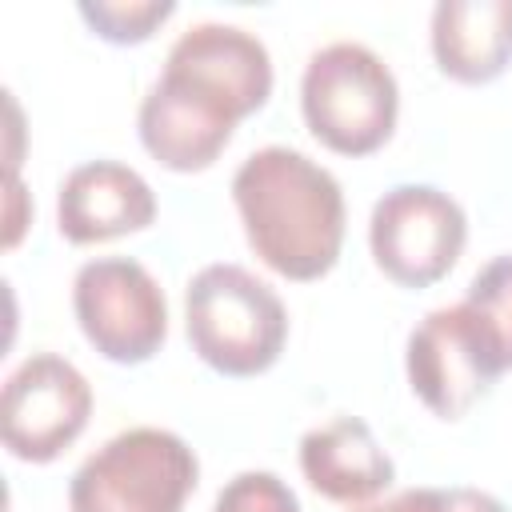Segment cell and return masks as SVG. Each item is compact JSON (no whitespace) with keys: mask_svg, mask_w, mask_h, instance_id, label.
I'll return each instance as SVG.
<instances>
[{"mask_svg":"<svg viewBox=\"0 0 512 512\" xmlns=\"http://www.w3.org/2000/svg\"><path fill=\"white\" fill-rule=\"evenodd\" d=\"M268 96V48L236 24H196L168 48L160 80L140 100V144L168 172H204Z\"/></svg>","mask_w":512,"mask_h":512,"instance_id":"1","label":"cell"},{"mask_svg":"<svg viewBox=\"0 0 512 512\" xmlns=\"http://www.w3.org/2000/svg\"><path fill=\"white\" fill-rule=\"evenodd\" d=\"M232 200L252 252L284 280L308 284L336 268L344 248V192L312 156L268 144L232 176Z\"/></svg>","mask_w":512,"mask_h":512,"instance_id":"2","label":"cell"},{"mask_svg":"<svg viewBox=\"0 0 512 512\" xmlns=\"http://www.w3.org/2000/svg\"><path fill=\"white\" fill-rule=\"evenodd\" d=\"M184 328L192 352L220 376L268 372L288 340L284 300L240 264H208L188 280Z\"/></svg>","mask_w":512,"mask_h":512,"instance_id":"3","label":"cell"},{"mask_svg":"<svg viewBox=\"0 0 512 512\" xmlns=\"http://www.w3.org/2000/svg\"><path fill=\"white\" fill-rule=\"evenodd\" d=\"M308 132L340 156H368L388 144L400 112L392 68L364 44L336 40L308 56L300 76Z\"/></svg>","mask_w":512,"mask_h":512,"instance_id":"4","label":"cell"},{"mask_svg":"<svg viewBox=\"0 0 512 512\" xmlns=\"http://www.w3.org/2000/svg\"><path fill=\"white\" fill-rule=\"evenodd\" d=\"M196 452L168 428H128L100 444L68 484L72 512H184Z\"/></svg>","mask_w":512,"mask_h":512,"instance_id":"5","label":"cell"},{"mask_svg":"<svg viewBox=\"0 0 512 512\" xmlns=\"http://www.w3.org/2000/svg\"><path fill=\"white\" fill-rule=\"evenodd\" d=\"M72 312L84 340L112 364H144L168 336V304L156 276L128 256L88 260L72 280Z\"/></svg>","mask_w":512,"mask_h":512,"instance_id":"6","label":"cell"},{"mask_svg":"<svg viewBox=\"0 0 512 512\" xmlns=\"http://www.w3.org/2000/svg\"><path fill=\"white\" fill-rule=\"evenodd\" d=\"M464 240V208L432 184L388 188L368 220L372 260L400 288H428L444 280L464 252Z\"/></svg>","mask_w":512,"mask_h":512,"instance_id":"7","label":"cell"},{"mask_svg":"<svg viewBox=\"0 0 512 512\" xmlns=\"http://www.w3.org/2000/svg\"><path fill=\"white\" fill-rule=\"evenodd\" d=\"M92 416V388L76 364L56 352L28 356L0 396V436L4 448L24 464L56 460Z\"/></svg>","mask_w":512,"mask_h":512,"instance_id":"8","label":"cell"},{"mask_svg":"<svg viewBox=\"0 0 512 512\" xmlns=\"http://www.w3.org/2000/svg\"><path fill=\"white\" fill-rule=\"evenodd\" d=\"M408 384L440 420H460L496 380L464 304L432 308L408 336Z\"/></svg>","mask_w":512,"mask_h":512,"instance_id":"9","label":"cell"},{"mask_svg":"<svg viewBox=\"0 0 512 512\" xmlns=\"http://www.w3.org/2000/svg\"><path fill=\"white\" fill-rule=\"evenodd\" d=\"M156 220L152 184L120 160H88L72 168L56 196V224L68 244H104Z\"/></svg>","mask_w":512,"mask_h":512,"instance_id":"10","label":"cell"},{"mask_svg":"<svg viewBox=\"0 0 512 512\" xmlns=\"http://www.w3.org/2000/svg\"><path fill=\"white\" fill-rule=\"evenodd\" d=\"M300 472L324 500L336 504H364L380 496L396 476L388 452L360 416H336L304 432Z\"/></svg>","mask_w":512,"mask_h":512,"instance_id":"11","label":"cell"},{"mask_svg":"<svg viewBox=\"0 0 512 512\" xmlns=\"http://www.w3.org/2000/svg\"><path fill=\"white\" fill-rule=\"evenodd\" d=\"M432 56L456 84H488L512 64V0H440Z\"/></svg>","mask_w":512,"mask_h":512,"instance_id":"12","label":"cell"},{"mask_svg":"<svg viewBox=\"0 0 512 512\" xmlns=\"http://www.w3.org/2000/svg\"><path fill=\"white\" fill-rule=\"evenodd\" d=\"M460 304L468 308L496 376L512 372V256L488 260L472 276L468 296Z\"/></svg>","mask_w":512,"mask_h":512,"instance_id":"13","label":"cell"},{"mask_svg":"<svg viewBox=\"0 0 512 512\" xmlns=\"http://www.w3.org/2000/svg\"><path fill=\"white\" fill-rule=\"evenodd\" d=\"M80 20L108 44H144L176 12L172 0H80Z\"/></svg>","mask_w":512,"mask_h":512,"instance_id":"14","label":"cell"},{"mask_svg":"<svg viewBox=\"0 0 512 512\" xmlns=\"http://www.w3.org/2000/svg\"><path fill=\"white\" fill-rule=\"evenodd\" d=\"M212 512H300V500L272 472H240L220 488Z\"/></svg>","mask_w":512,"mask_h":512,"instance_id":"15","label":"cell"},{"mask_svg":"<svg viewBox=\"0 0 512 512\" xmlns=\"http://www.w3.org/2000/svg\"><path fill=\"white\" fill-rule=\"evenodd\" d=\"M356 512H448V488H408L384 504H368Z\"/></svg>","mask_w":512,"mask_h":512,"instance_id":"16","label":"cell"},{"mask_svg":"<svg viewBox=\"0 0 512 512\" xmlns=\"http://www.w3.org/2000/svg\"><path fill=\"white\" fill-rule=\"evenodd\" d=\"M448 512H508V508L480 488H448Z\"/></svg>","mask_w":512,"mask_h":512,"instance_id":"17","label":"cell"}]
</instances>
